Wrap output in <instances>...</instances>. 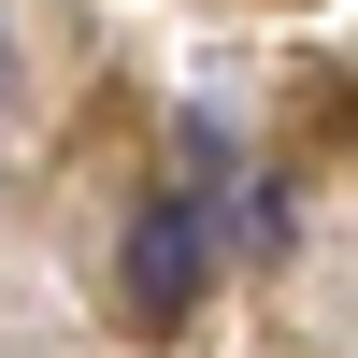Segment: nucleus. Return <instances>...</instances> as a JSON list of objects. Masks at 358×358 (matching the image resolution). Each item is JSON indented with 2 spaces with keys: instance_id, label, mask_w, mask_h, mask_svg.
<instances>
[{
  "instance_id": "nucleus-3",
  "label": "nucleus",
  "mask_w": 358,
  "mask_h": 358,
  "mask_svg": "<svg viewBox=\"0 0 358 358\" xmlns=\"http://www.w3.org/2000/svg\"><path fill=\"white\" fill-rule=\"evenodd\" d=\"M0 72H15V57H0ZM0 101H15V86H0Z\"/></svg>"
},
{
  "instance_id": "nucleus-2",
  "label": "nucleus",
  "mask_w": 358,
  "mask_h": 358,
  "mask_svg": "<svg viewBox=\"0 0 358 358\" xmlns=\"http://www.w3.org/2000/svg\"><path fill=\"white\" fill-rule=\"evenodd\" d=\"M244 244H258V258H287V187H273V172L244 187Z\"/></svg>"
},
{
  "instance_id": "nucleus-1",
  "label": "nucleus",
  "mask_w": 358,
  "mask_h": 358,
  "mask_svg": "<svg viewBox=\"0 0 358 358\" xmlns=\"http://www.w3.org/2000/svg\"><path fill=\"white\" fill-rule=\"evenodd\" d=\"M115 273H129V315H143V330H187L201 287H215V215H201L187 187H158L129 215V258H115Z\"/></svg>"
}]
</instances>
